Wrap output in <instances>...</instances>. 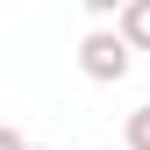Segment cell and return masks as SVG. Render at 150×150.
<instances>
[{"label":"cell","mask_w":150,"mask_h":150,"mask_svg":"<svg viewBox=\"0 0 150 150\" xmlns=\"http://www.w3.org/2000/svg\"><path fill=\"white\" fill-rule=\"evenodd\" d=\"M129 64H136V57H129V43H122L115 29H86L79 36V71H86L93 86H122Z\"/></svg>","instance_id":"1"},{"label":"cell","mask_w":150,"mask_h":150,"mask_svg":"<svg viewBox=\"0 0 150 150\" xmlns=\"http://www.w3.org/2000/svg\"><path fill=\"white\" fill-rule=\"evenodd\" d=\"M115 36L129 43V57L150 50V0H122V7H115Z\"/></svg>","instance_id":"2"},{"label":"cell","mask_w":150,"mask_h":150,"mask_svg":"<svg viewBox=\"0 0 150 150\" xmlns=\"http://www.w3.org/2000/svg\"><path fill=\"white\" fill-rule=\"evenodd\" d=\"M122 150H150V107H136L122 122Z\"/></svg>","instance_id":"3"},{"label":"cell","mask_w":150,"mask_h":150,"mask_svg":"<svg viewBox=\"0 0 150 150\" xmlns=\"http://www.w3.org/2000/svg\"><path fill=\"white\" fill-rule=\"evenodd\" d=\"M0 150H29V136H22L14 122H0Z\"/></svg>","instance_id":"4"},{"label":"cell","mask_w":150,"mask_h":150,"mask_svg":"<svg viewBox=\"0 0 150 150\" xmlns=\"http://www.w3.org/2000/svg\"><path fill=\"white\" fill-rule=\"evenodd\" d=\"M29 150H43V143H29Z\"/></svg>","instance_id":"5"}]
</instances>
